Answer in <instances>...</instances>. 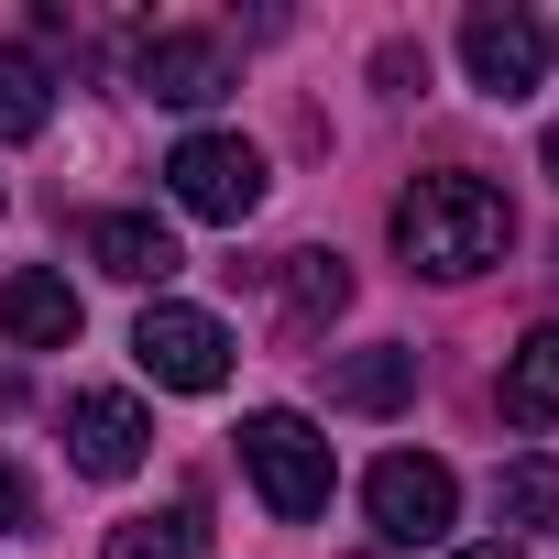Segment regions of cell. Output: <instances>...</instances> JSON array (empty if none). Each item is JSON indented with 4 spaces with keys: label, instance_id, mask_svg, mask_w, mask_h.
<instances>
[{
    "label": "cell",
    "instance_id": "7a4b0ae2",
    "mask_svg": "<svg viewBox=\"0 0 559 559\" xmlns=\"http://www.w3.org/2000/svg\"><path fill=\"white\" fill-rule=\"evenodd\" d=\"M241 472H252V493H263V515H286V526H308V515H330V439L297 417V406H252L241 417Z\"/></svg>",
    "mask_w": 559,
    "mask_h": 559
},
{
    "label": "cell",
    "instance_id": "e0dca14e",
    "mask_svg": "<svg viewBox=\"0 0 559 559\" xmlns=\"http://www.w3.org/2000/svg\"><path fill=\"white\" fill-rule=\"evenodd\" d=\"M45 504H34V483H23V461H0V537H23Z\"/></svg>",
    "mask_w": 559,
    "mask_h": 559
},
{
    "label": "cell",
    "instance_id": "8992f818",
    "mask_svg": "<svg viewBox=\"0 0 559 559\" xmlns=\"http://www.w3.org/2000/svg\"><path fill=\"white\" fill-rule=\"evenodd\" d=\"M461 67H472L483 99H526V88L548 78V23L515 12V0H483V12L461 23Z\"/></svg>",
    "mask_w": 559,
    "mask_h": 559
},
{
    "label": "cell",
    "instance_id": "3957f363",
    "mask_svg": "<svg viewBox=\"0 0 559 559\" xmlns=\"http://www.w3.org/2000/svg\"><path fill=\"white\" fill-rule=\"evenodd\" d=\"M362 504H373V537L384 548H439L461 526V472L428 461V450H384L362 472Z\"/></svg>",
    "mask_w": 559,
    "mask_h": 559
},
{
    "label": "cell",
    "instance_id": "4fadbf2b",
    "mask_svg": "<svg viewBox=\"0 0 559 559\" xmlns=\"http://www.w3.org/2000/svg\"><path fill=\"white\" fill-rule=\"evenodd\" d=\"M504 417L515 428H559V319L504 352Z\"/></svg>",
    "mask_w": 559,
    "mask_h": 559
},
{
    "label": "cell",
    "instance_id": "7c38bea8",
    "mask_svg": "<svg viewBox=\"0 0 559 559\" xmlns=\"http://www.w3.org/2000/svg\"><path fill=\"white\" fill-rule=\"evenodd\" d=\"M330 406H352V417H395V406H417V352H352L341 373H330Z\"/></svg>",
    "mask_w": 559,
    "mask_h": 559
},
{
    "label": "cell",
    "instance_id": "8fae6325",
    "mask_svg": "<svg viewBox=\"0 0 559 559\" xmlns=\"http://www.w3.org/2000/svg\"><path fill=\"white\" fill-rule=\"evenodd\" d=\"M341 308H352V263L341 252H286V263H274V319H286V341L330 330Z\"/></svg>",
    "mask_w": 559,
    "mask_h": 559
},
{
    "label": "cell",
    "instance_id": "ffe728a7",
    "mask_svg": "<svg viewBox=\"0 0 559 559\" xmlns=\"http://www.w3.org/2000/svg\"><path fill=\"white\" fill-rule=\"evenodd\" d=\"M461 559H515V548H504V537H493V548H461Z\"/></svg>",
    "mask_w": 559,
    "mask_h": 559
},
{
    "label": "cell",
    "instance_id": "277c9868",
    "mask_svg": "<svg viewBox=\"0 0 559 559\" xmlns=\"http://www.w3.org/2000/svg\"><path fill=\"white\" fill-rule=\"evenodd\" d=\"M132 362H143L165 395H219V384H230V330H219L209 308L154 297V308H143V330H132Z\"/></svg>",
    "mask_w": 559,
    "mask_h": 559
},
{
    "label": "cell",
    "instance_id": "9c48e42d",
    "mask_svg": "<svg viewBox=\"0 0 559 559\" xmlns=\"http://www.w3.org/2000/svg\"><path fill=\"white\" fill-rule=\"evenodd\" d=\"M132 78H143V99H165V110H209V99L230 88V45H219V34H143Z\"/></svg>",
    "mask_w": 559,
    "mask_h": 559
},
{
    "label": "cell",
    "instance_id": "ba28073f",
    "mask_svg": "<svg viewBox=\"0 0 559 559\" xmlns=\"http://www.w3.org/2000/svg\"><path fill=\"white\" fill-rule=\"evenodd\" d=\"M88 330V308H78V286L56 263H23V274H0V341L12 352H67Z\"/></svg>",
    "mask_w": 559,
    "mask_h": 559
},
{
    "label": "cell",
    "instance_id": "6da1fadb",
    "mask_svg": "<svg viewBox=\"0 0 559 559\" xmlns=\"http://www.w3.org/2000/svg\"><path fill=\"white\" fill-rule=\"evenodd\" d=\"M504 241H515V209H504L493 176H461V165H450V176H417V187L395 198V252H406L417 274H439V286L504 263Z\"/></svg>",
    "mask_w": 559,
    "mask_h": 559
},
{
    "label": "cell",
    "instance_id": "ac0fdd59",
    "mask_svg": "<svg viewBox=\"0 0 559 559\" xmlns=\"http://www.w3.org/2000/svg\"><path fill=\"white\" fill-rule=\"evenodd\" d=\"M12 406H23V384H12V373H0V417H12Z\"/></svg>",
    "mask_w": 559,
    "mask_h": 559
},
{
    "label": "cell",
    "instance_id": "5bb4252c",
    "mask_svg": "<svg viewBox=\"0 0 559 559\" xmlns=\"http://www.w3.org/2000/svg\"><path fill=\"white\" fill-rule=\"evenodd\" d=\"M56 121V78H45V56L34 45H0V143H34Z\"/></svg>",
    "mask_w": 559,
    "mask_h": 559
},
{
    "label": "cell",
    "instance_id": "52a82bcc",
    "mask_svg": "<svg viewBox=\"0 0 559 559\" xmlns=\"http://www.w3.org/2000/svg\"><path fill=\"white\" fill-rule=\"evenodd\" d=\"M143 450H154V417H143L132 395H67V461H78L88 483H132Z\"/></svg>",
    "mask_w": 559,
    "mask_h": 559
},
{
    "label": "cell",
    "instance_id": "5b68a950",
    "mask_svg": "<svg viewBox=\"0 0 559 559\" xmlns=\"http://www.w3.org/2000/svg\"><path fill=\"white\" fill-rule=\"evenodd\" d=\"M165 187H176L187 219H252V209H263V154H252L241 132H187V143L165 154Z\"/></svg>",
    "mask_w": 559,
    "mask_h": 559
},
{
    "label": "cell",
    "instance_id": "30bf717a",
    "mask_svg": "<svg viewBox=\"0 0 559 559\" xmlns=\"http://www.w3.org/2000/svg\"><path fill=\"white\" fill-rule=\"evenodd\" d=\"M88 263H99V274H121V286H165L187 252H176V230H165V219H143V209H99V219H88Z\"/></svg>",
    "mask_w": 559,
    "mask_h": 559
},
{
    "label": "cell",
    "instance_id": "2e32d148",
    "mask_svg": "<svg viewBox=\"0 0 559 559\" xmlns=\"http://www.w3.org/2000/svg\"><path fill=\"white\" fill-rule=\"evenodd\" d=\"M493 515H504V526H559V461H504Z\"/></svg>",
    "mask_w": 559,
    "mask_h": 559
},
{
    "label": "cell",
    "instance_id": "d6986e66",
    "mask_svg": "<svg viewBox=\"0 0 559 559\" xmlns=\"http://www.w3.org/2000/svg\"><path fill=\"white\" fill-rule=\"evenodd\" d=\"M537 154H548V176H559V121H548V143H537Z\"/></svg>",
    "mask_w": 559,
    "mask_h": 559
},
{
    "label": "cell",
    "instance_id": "9a60e30c",
    "mask_svg": "<svg viewBox=\"0 0 559 559\" xmlns=\"http://www.w3.org/2000/svg\"><path fill=\"white\" fill-rule=\"evenodd\" d=\"M99 559H209V526H198V504H165V515H121Z\"/></svg>",
    "mask_w": 559,
    "mask_h": 559
}]
</instances>
